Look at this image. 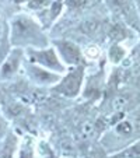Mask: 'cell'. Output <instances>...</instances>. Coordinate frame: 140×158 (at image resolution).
Here are the masks:
<instances>
[{
	"label": "cell",
	"instance_id": "obj_11",
	"mask_svg": "<svg viewBox=\"0 0 140 158\" xmlns=\"http://www.w3.org/2000/svg\"><path fill=\"white\" fill-rule=\"evenodd\" d=\"M129 102H130L129 95H126V94H119V95H116L115 98H113L112 109L115 110V112H122V110L129 105Z\"/></svg>",
	"mask_w": 140,
	"mask_h": 158
},
{
	"label": "cell",
	"instance_id": "obj_4",
	"mask_svg": "<svg viewBox=\"0 0 140 158\" xmlns=\"http://www.w3.org/2000/svg\"><path fill=\"white\" fill-rule=\"evenodd\" d=\"M84 81V67L76 66L70 67L69 72L62 76L60 81L53 87V91L67 97V98H76L81 91V85Z\"/></svg>",
	"mask_w": 140,
	"mask_h": 158
},
{
	"label": "cell",
	"instance_id": "obj_1",
	"mask_svg": "<svg viewBox=\"0 0 140 158\" xmlns=\"http://www.w3.org/2000/svg\"><path fill=\"white\" fill-rule=\"evenodd\" d=\"M10 44L13 48H48V38L42 27L27 14H17L10 21Z\"/></svg>",
	"mask_w": 140,
	"mask_h": 158
},
{
	"label": "cell",
	"instance_id": "obj_14",
	"mask_svg": "<svg viewBox=\"0 0 140 158\" xmlns=\"http://www.w3.org/2000/svg\"><path fill=\"white\" fill-rule=\"evenodd\" d=\"M7 131H9V123H7L6 118L3 116L2 110H0V140H3L6 137Z\"/></svg>",
	"mask_w": 140,
	"mask_h": 158
},
{
	"label": "cell",
	"instance_id": "obj_7",
	"mask_svg": "<svg viewBox=\"0 0 140 158\" xmlns=\"http://www.w3.org/2000/svg\"><path fill=\"white\" fill-rule=\"evenodd\" d=\"M25 56L24 49L21 48H13L9 56L4 59V62L0 66V80L7 81L13 78L17 72L20 70L21 63H23V57Z\"/></svg>",
	"mask_w": 140,
	"mask_h": 158
},
{
	"label": "cell",
	"instance_id": "obj_16",
	"mask_svg": "<svg viewBox=\"0 0 140 158\" xmlns=\"http://www.w3.org/2000/svg\"><path fill=\"white\" fill-rule=\"evenodd\" d=\"M134 4H136V10H137L139 17H140V0H134Z\"/></svg>",
	"mask_w": 140,
	"mask_h": 158
},
{
	"label": "cell",
	"instance_id": "obj_5",
	"mask_svg": "<svg viewBox=\"0 0 140 158\" xmlns=\"http://www.w3.org/2000/svg\"><path fill=\"white\" fill-rule=\"evenodd\" d=\"M53 44L57 55L66 64V67L67 66H70V67L80 66L81 60H83V52L78 48V45H76L74 42L69 41V39H57Z\"/></svg>",
	"mask_w": 140,
	"mask_h": 158
},
{
	"label": "cell",
	"instance_id": "obj_2",
	"mask_svg": "<svg viewBox=\"0 0 140 158\" xmlns=\"http://www.w3.org/2000/svg\"><path fill=\"white\" fill-rule=\"evenodd\" d=\"M136 134H140V116L134 115V116H126L121 119L118 123L112 126L108 133L104 134L102 143H104L105 148H111L115 151V146H121L122 150V143L126 140L133 139Z\"/></svg>",
	"mask_w": 140,
	"mask_h": 158
},
{
	"label": "cell",
	"instance_id": "obj_6",
	"mask_svg": "<svg viewBox=\"0 0 140 158\" xmlns=\"http://www.w3.org/2000/svg\"><path fill=\"white\" fill-rule=\"evenodd\" d=\"M27 76L34 84L41 87H55L62 78V74L53 73L48 69H44L41 66H36L34 63L27 62L24 64Z\"/></svg>",
	"mask_w": 140,
	"mask_h": 158
},
{
	"label": "cell",
	"instance_id": "obj_13",
	"mask_svg": "<svg viewBox=\"0 0 140 158\" xmlns=\"http://www.w3.org/2000/svg\"><path fill=\"white\" fill-rule=\"evenodd\" d=\"M125 56V52H123V49H121L119 46H112L111 48V51H109V57H111V60H112L113 63H118L122 57Z\"/></svg>",
	"mask_w": 140,
	"mask_h": 158
},
{
	"label": "cell",
	"instance_id": "obj_8",
	"mask_svg": "<svg viewBox=\"0 0 140 158\" xmlns=\"http://www.w3.org/2000/svg\"><path fill=\"white\" fill-rule=\"evenodd\" d=\"M107 4L111 11L123 17V20L128 23L137 21L140 18L136 10L134 0H107Z\"/></svg>",
	"mask_w": 140,
	"mask_h": 158
},
{
	"label": "cell",
	"instance_id": "obj_12",
	"mask_svg": "<svg viewBox=\"0 0 140 158\" xmlns=\"http://www.w3.org/2000/svg\"><path fill=\"white\" fill-rule=\"evenodd\" d=\"M98 0H67V4L76 10H84L92 7Z\"/></svg>",
	"mask_w": 140,
	"mask_h": 158
},
{
	"label": "cell",
	"instance_id": "obj_10",
	"mask_svg": "<svg viewBox=\"0 0 140 158\" xmlns=\"http://www.w3.org/2000/svg\"><path fill=\"white\" fill-rule=\"evenodd\" d=\"M113 158H140V140H137L133 146L128 147L123 151L116 152Z\"/></svg>",
	"mask_w": 140,
	"mask_h": 158
},
{
	"label": "cell",
	"instance_id": "obj_9",
	"mask_svg": "<svg viewBox=\"0 0 140 158\" xmlns=\"http://www.w3.org/2000/svg\"><path fill=\"white\" fill-rule=\"evenodd\" d=\"M15 146H17V140L13 134H10L9 137L4 140V146L0 151V158H13L15 151Z\"/></svg>",
	"mask_w": 140,
	"mask_h": 158
},
{
	"label": "cell",
	"instance_id": "obj_3",
	"mask_svg": "<svg viewBox=\"0 0 140 158\" xmlns=\"http://www.w3.org/2000/svg\"><path fill=\"white\" fill-rule=\"evenodd\" d=\"M24 52L27 62L34 63L36 66H41L44 69H48L51 72L62 76L67 72L66 64L62 62L55 46H48V48H41V49L30 48V49H24Z\"/></svg>",
	"mask_w": 140,
	"mask_h": 158
},
{
	"label": "cell",
	"instance_id": "obj_15",
	"mask_svg": "<svg viewBox=\"0 0 140 158\" xmlns=\"http://www.w3.org/2000/svg\"><path fill=\"white\" fill-rule=\"evenodd\" d=\"M44 2H46V0H32V3L30 4L32 9H38V7H42V6H45V3Z\"/></svg>",
	"mask_w": 140,
	"mask_h": 158
}]
</instances>
